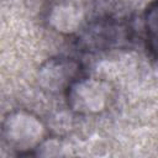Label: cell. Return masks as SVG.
Instances as JSON below:
<instances>
[{"instance_id":"277c9868","label":"cell","mask_w":158,"mask_h":158,"mask_svg":"<svg viewBox=\"0 0 158 158\" xmlns=\"http://www.w3.org/2000/svg\"><path fill=\"white\" fill-rule=\"evenodd\" d=\"M83 75L81 64L70 57L56 56L44 60L37 72L40 86L51 94H65L67 89Z\"/></svg>"},{"instance_id":"6da1fadb","label":"cell","mask_w":158,"mask_h":158,"mask_svg":"<svg viewBox=\"0 0 158 158\" xmlns=\"http://www.w3.org/2000/svg\"><path fill=\"white\" fill-rule=\"evenodd\" d=\"M48 128L38 115L27 109L9 111L1 122V138L16 156H31L48 141Z\"/></svg>"},{"instance_id":"7a4b0ae2","label":"cell","mask_w":158,"mask_h":158,"mask_svg":"<svg viewBox=\"0 0 158 158\" xmlns=\"http://www.w3.org/2000/svg\"><path fill=\"white\" fill-rule=\"evenodd\" d=\"M112 85L101 78L80 75L67 89L68 107L80 116H94L106 111L114 100Z\"/></svg>"},{"instance_id":"8992f818","label":"cell","mask_w":158,"mask_h":158,"mask_svg":"<svg viewBox=\"0 0 158 158\" xmlns=\"http://www.w3.org/2000/svg\"><path fill=\"white\" fill-rule=\"evenodd\" d=\"M143 32L147 51L153 58L158 59V0L151 1L144 11Z\"/></svg>"},{"instance_id":"5b68a950","label":"cell","mask_w":158,"mask_h":158,"mask_svg":"<svg viewBox=\"0 0 158 158\" xmlns=\"http://www.w3.org/2000/svg\"><path fill=\"white\" fill-rule=\"evenodd\" d=\"M48 26L63 35L78 33L85 26V9L79 0H58L47 12Z\"/></svg>"},{"instance_id":"3957f363","label":"cell","mask_w":158,"mask_h":158,"mask_svg":"<svg viewBox=\"0 0 158 158\" xmlns=\"http://www.w3.org/2000/svg\"><path fill=\"white\" fill-rule=\"evenodd\" d=\"M130 41V27L122 20L115 17H100L78 32V46L84 52H104L123 47Z\"/></svg>"}]
</instances>
